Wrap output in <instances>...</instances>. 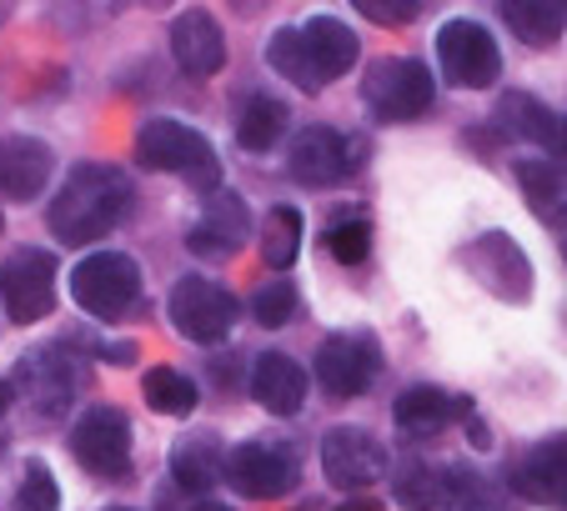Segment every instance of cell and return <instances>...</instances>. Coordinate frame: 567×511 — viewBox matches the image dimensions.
<instances>
[{
	"label": "cell",
	"mask_w": 567,
	"mask_h": 511,
	"mask_svg": "<svg viewBox=\"0 0 567 511\" xmlns=\"http://www.w3.org/2000/svg\"><path fill=\"white\" fill-rule=\"evenodd\" d=\"M563 255H567V236H563Z\"/></svg>",
	"instance_id": "cell-39"
},
{
	"label": "cell",
	"mask_w": 567,
	"mask_h": 511,
	"mask_svg": "<svg viewBox=\"0 0 567 511\" xmlns=\"http://www.w3.org/2000/svg\"><path fill=\"white\" fill-rule=\"evenodd\" d=\"M51 146L35 136H6L0 140V196L11 201H35L51 181Z\"/></svg>",
	"instance_id": "cell-17"
},
{
	"label": "cell",
	"mask_w": 567,
	"mask_h": 511,
	"mask_svg": "<svg viewBox=\"0 0 567 511\" xmlns=\"http://www.w3.org/2000/svg\"><path fill=\"white\" fill-rule=\"evenodd\" d=\"M547 150H553L547 160H553V166L563 170V166H567V116H557V121H553V136H547Z\"/></svg>",
	"instance_id": "cell-35"
},
{
	"label": "cell",
	"mask_w": 567,
	"mask_h": 511,
	"mask_svg": "<svg viewBox=\"0 0 567 511\" xmlns=\"http://www.w3.org/2000/svg\"><path fill=\"white\" fill-rule=\"evenodd\" d=\"M362 101L377 121H417L432 111V71L412 55H382L362 81Z\"/></svg>",
	"instance_id": "cell-4"
},
{
	"label": "cell",
	"mask_w": 567,
	"mask_h": 511,
	"mask_svg": "<svg viewBox=\"0 0 567 511\" xmlns=\"http://www.w3.org/2000/svg\"><path fill=\"white\" fill-rule=\"evenodd\" d=\"M16 507L21 511H55L61 507V487H55L51 467H41V461H31L21 477V491H16Z\"/></svg>",
	"instance_id": "cell-33"
},
{
	"label": "cell",
	"mask_w": 567,
	"mask_h": 511,
	"mask_svg": "<svg viewBox=\"0 0 567 511\" xmlns=\"http://www.w3.org/2000/svg\"><path fill=\"white\" fill-rule=\"evenodd\" d=\"M126 211H131V181L116 166H106V160H86V166H75L61 181L45 221H51L55 241L86 246L116 231L126 221Z\"/></svg>",
	"instance_id": "cell-1"
},
{
	"label": "cell",
	"mask_w": 567,
	"mask_h": 511,
	"mask_svg": "<svg viewBox=\"0 0 567 511\" xmlns=\"http://www.w3.org/2000/svg\"><path fill=\"white\" fill-rule=\"evenodd\" d=\"M136 160L146 170H166V176H182L196 191H216L221 186V160H216L212 140L202 131H192L186 121L156 116L136 131Z\"/></svg>",
	"instance_id": "cell-2"
},
{
	"label": "cell",
	"mask_w": 567,
	"mask_h": 511,
	"mask_svg": "<svg viewBox=\"0 0 567 511\" xmlns=\"http://www.w3.org/2000/svg\"><path fill=\"white\" fill-rule=\"evenodd\" d=\"M503 21L513 25V35L533 51L553 45L567 25V6L563 0H503Z\"/></svg>",
	"instance_id": "cell-24"
},
{
	"label": "cell",
	"mask_w": 567,
	"mask_h": 511,
	"mask_svg": "<svg viewBox=\"0 0 567 511\" xmlns=\"http://www.w3.org/2000/svg\"><path fill=\"white\" fill-rule=\"evenodd\" d=\"M11 392H21L35 416L55 421V416H65V406L75 401V392H81V372H75V362L65 356V346H41V352L21 356Z\"/></svg>",
	"instance_id": "cell-10"
},
{
	"label": "cell",
	"mask_w": 567,
	"mask_h": 511,
	"mask_svg": "<svg viewBox=\"0 0 567 511\" xmlns=\"http://www.w3.org/2000/svg\"><path fill=\"white\" fill-rule=\"evenodd\" d=\"M357 150L362 146H352L342 131L307 126V131H297V140H291L287 170H291V181H301V186H337V181H347V176L362 166Z\"/></svg>",
	"instance_id": "cell-12"
},
{
	"label": "cell",
	"mask_w": 567,
	"mask_h": 511,
	"mask_svg": "<svg viewBox=\"0 0 567 511\" xmlns=\"http://www.w3.org/2000/svg\"><path fill=\"white\" fill-rule=\"evenodd\" d=\"M247 201L231 191H212V201H206L202 221L186 231V246H192L196 255H206V261H231L236 251H241V241H247Z\"/></svg>",
	"instance_id": "cell-15"
},
{
	"label": "cell",
	"mask_w": 567,
	"mask_h": 511,
	"mask_svg": "<svg viewBox=\"0 0 567 511\" xmlns=\"http://www.w3.org/2000/svg\"><path fill=\"white\" fill-rule=\"evenodd\" d=\"M221 467H226V451L212 431L182 437L172 447V477H176V487H186V491H212L216 481H221Z\"/></svg>",
	"instance_id": "cell-22"
},
{
	"label": "cell",
	"mask_w": 567,
	"mask_h": 511,
	"mask_svg": "<svg viewBox=\"0 0 567 511\" xmlns=\"http://www.w3.org/2000/svg\"><path fill=\"white\" fill-rule=\"evenodd\" d=\"M166 311H172V326L182 331L186 341H196V346H216V341L236 326V296L226 286H216V281H206V277L176 281Z\"/></svg>",
	"instance_id": "cell-7"
},
{
	"label": "cell",
	"mask_w": 567,
	"mask_h": 511,
	"mask_svg": "<svg viewBox=\"0 0 567 511\" xmlns=\"http://www.w3.org/2000/svg\"><path fill=\"white\" fill-rule=\"evenodd\" d=\"M337 511H382V501L377 497H352V501H342Z\"/></svg>",
	"instance_id": "cell-36"
},
{
	"label": "cell",
	"mask_w": 567,
	"mask_h": 511,
	"mask_svg": "<svg viewBox=\"0 0 567 511\" xmlns=\"http://www.w3.org/2000/svg\"><path fill=\"white\" fill-rule=\"evenodd\" d=\"M321 471L342 491H367L372 481H382L386 451L362 426H332V431L321 437Z\"/></svg>",
	"instance_id": "cell-13"
},
{
	"label": "cell",
	"mask_w": 567,
	"mask_h": 511,
	"mask_svg": "<svg viewBox=\"0 0 567 511\" xmlns=\"http://www.w3.org/2000/svg\"><path fill=\"white\" fill-rule=\"evenodd\" d=\"M172 55L186 75H216L226 65V35L212 11H182L172 21Z\"/></svg>",
	"instance_id": "cell-16"
},
{
	"label": "cell",
	"mask_w": 567,
	"mask_h": 511,
	"mask_svg": "<svg viewBox=\"0 0 567 511\" xmlns=\"http://www.w3.org/2000/svg\"><path fill=\"white\" fill-rule=\"evenodd\" d=\"M517 186H523L527 206H533L543 221H553V216L563 211V201H567L563 170H557L547 156H523V160H517Z\"/></svg>",
	"instance_id": "cell-27"
},
{
	"label": "cell",
	"mask_w": 567,
	"mask_h": 511,
	"mask_svg": "<svg viewBox=\"0 0 567 511\" xmlns=\"http://www.w3.org/2000/svg\"><path fill=\"white\" fill-rule=\"evenodd\" d=\"M297 31H301V45H307L321 81H337V75H347L357 65V35L347 21H337V15H311Z\"/></svg>",
	"instance_id": "cell-21"
},
{
	"label": "cell",
	"mask_w": 567,
	"mask_h": 511,
	"mask_svg": "<svg viewBox=\"0 0 567 511\" xmlns=\"http://www.w3.org/2000/svg\"><path fill=\"white\" fill-rule=\"evenodd\" d=\"M467 416H472L467 396H452V392H442V386H412V392H402V401H396V426L412 431V437H432V431H442V426H452V421H467Z\"/></svg>",
	"instance_id": "cell-20"
},
{
	"label": "cell",
	"mask_w": 567,
	"mask_h": 511,
	"mask_svg": "<svg viewBox=\"0 0 567 511\" xmlns=\"http://www.w3.org/2000/svg\"><path fill=\"white\" fill-rule=\"evenodd\" d=\"M467 267H472V277H477L482 286L493 291V296H503V301H527L533 296V267H527L523 246H517L507 231L477 236L472 251H467Z\"/></svg>",
	"instance_id": "cell-14"
},
{
	"label": "cell",
	"mask_w": 567,
	"mask_h": 511,
	"mask_svg": "<svg viewBox=\"0 0 567 511\" xmlns=\"http://www.w3.org/2000/svg\"><path fill=\"white\" fill-rule=\"evenodd\" d=\"M377 372H382V352H377V341L367 331H337L317 346V382L337 401L362 396L377 382Z\"/></svg>",
	"instance_id": "cell-8"
},
{
	"label": "cell",
	"mask_w": 567,
	"mask_h": 511,
	"mask_svg": "<svg viewBox=\"0 0 567 511\" xmlns=\"http://www.w3.org/2000/svg\"><path fill=\"white\" fill-rule=\"evenodd\" d=\"M0 301H6V316L16 326H31V321L51 316L55 306V255L41 246H25V251L6 255L0 267Z\"/></svg>",
	"instance_id": "cell-6"
},
{
	"label": "cell",
	"mask_w": 567,
	"mask_h": 511,
	"mask_svg": "<svg viewBox=\"0 0 567 511\" xmlns=\"http://www.w3.org/2000/svg\"><path fill=\"white\" fill-rule=\"evenodd\" d=\"M221 481L251 501H277L297 487V461L271 441H241L236 451H226Z\"/></svg>",
	"instance_id": "cell-11"
},
{
	"label": "cell",
	"mask_w": 567,
	"mask_h": 511,
	"mask_svg": "<svg viewBox=\"0 0 567 511\" xmlns=\"http://www.w3.org/2000/svg\"><path fill=\"white\" fill-rule=\"evenodd\" d=\"M392 497L402 501L408 511H437L452 501V481L442 467H432V461L422 457H408L402 467L392 471Z\"/></svg>",
	"instance_id": "cell-23"
},
{
	"label": "cell",
	"mask_w": 567,
	"mask_h": 511,
	"mask_svg": "<svg viewBox=\"0 0 567 511\" xmlns=\"http://www.w3.org/2000/svg\"><path fill=\"white\" fill-rule=\"evenodd\" d=\"M71 296L86 316L121 321L141 296V267L121 251H91L86 261L71 271Z\"/></svg>",
	"instance_id": "cell-3"
},
{
	"label": "cell",
	"mask_w": 567,
	"mask_h": 511,
	"mask_svg": "<svg viewBox=\"0 0 567 511\" xmlns=\"http://www.w3.org/2000/svg\"><path fill=\"white\" fill-rule=\"evenodd\" d=\"M251 396L271 416H297L301 401H307V372H301V362H291L287 352L257 356V366H251Z\"/></svg>",
	"instance_id": "cell-19"
},
{
	"label": "cell",
	"mask_w": 567,
	"mask_h": 511,
	"mask_svg": "<svg viewBox=\"0 0 567 511\" xmlns=\"http://www.w3.org/2000/svg\"><path fill=\"white\" fill-rule=\"evenodd\" d=\"M251 316H257L267 331L287 326V321L297 316V286H291V281H267V286L251 296Z\"/></svg>",
	"instance_id": "cell-31"
},
{
	"label": "cell",
	"mask_w": 567,
	"mask_h": 511,
	"mask_svg": "<svg viewBox=\"0 0 567 511\" xmlns=\"http://www.w3.org/2000/svg\"><path fill=\"white\" fill-rule=\"evenodd\" d=\"M357 11L377 25H408V21L422 15V6L417 0H357Z\"/></svg>",
	"instance_id": "cell-34"
},
{
	"label": "cell",
	"mask_w": 567,
	"mask_h": 511,
	"mask_svg": "<svg viewBox=\"0 0 567 511\" xmlns=\"http://www.w3.org/2000/svg\"><path fill=\"white\" fill-rule=\"evenodd\" d=\"M196 511H226V507H196Z\"/></svg>",
	"instance_id": "cell-38"
},
{
	"label": "cell",
	"mask_w": 567,
	"mask_h": 511,
	"mask_svg": "<svg viewBox=\"0 0 567 511\" xmlns=\"http://www.w3.org/2000/svg\"><path fill=\"white\" fill-rule=\"evenodd\" d=\"M71 457L91 471V477H126L131 471V421L116 406H91L81 421L71 426Z\"/></svg>",
	"instance_id": "cell-9"
},
{
	"label": "cell",
	"mask_w": 567,
	"mask_h": 511,
	"mask_svg": "<svg viewBox=\"0 0 567 511\" xmlns=\"http://www.w3.org/2000/svg\"><path fill=\"white\" fill-rule=\"evenodd\" d=\"M287 121L291 116L277 96H251L241 106V116H236V140L247 150H271L281 140V131H287Z\"/></svg>",
	"instance_id": "cell-28"
},
{
	"label": "cell",
	"mask_w": 567,
	"mask_h": 511,
	"mask_svg": "<svg viewBox=\"0 0 567 511\" xmlns=\"http://www.w3.org/2000/svg\"><path fill=\"white\" fill-rule=\"evenodd\" d=\"M111 511H131V507H111Z\"/></svg>",
	"instance_id": "cell-40"
},
{
	"label": "cell",
	"mask_w": 567,
	"mask_h": 511,
	"mask_svg": "<svg viewBox=\"0 0 567 511\" xmlns=\"http://www.w3.org/2000/svg\"><path fill=\"white\" fill-rule=\"evenodd\" d=\"M497 116H503V126L507 131H517V136H527V140H543L547 146V136H553V111H543L533 96H507L503 106H497Z\"/></svg>",
	"instance_id": "cell-30"
},
{
	"label": "cell",
	"mask_w": 567,
	"mask_h": 511,
	"mask_svg": "<svg viewBox=\"0 0 567 511\" xmlns=\"http://www.w3.org/2000/svg\"><path fill=\"white\" fill-rule=\"evenodd\" d=\"M437 65L457 91H487L503 75V51L477 21H447L437 31Z\"/></svg>",
	"instance_id": "cell-5"
},
{
	"label": "cell",
	"mask_w": 567,
	"mask_h": 511,
	"mask_svg": "<svg viewBox=\"0 0 567 511\" xmlns=\"http://www.w3.org/2000/svg\"><path fill=\"white\" fill-rule=\"evenodd\" d=\"M141 396H146V406L156 416H192L196 401H202L196 382L192 376H182L176 366H151L146 382H141Z\"/></svg>",
	"instance_id": "cell-25"
},
{
	"label": "cell",
	"mask_w": 567,
	"mask_h": 511,
	"mask_svg": "<svg viewBox=\"0 0 567 511\" xmlns=\"http://www.w3.org/2000/svg\"><path fill=\"white\" fill-rule=\"evenodd\" d=\"M513 491L537 507H567V437L533 447L513 467Z\"/></svg>",
	"instance_id": "cell-18"
},
{
	"label": "cell",
	"mask_w": 567,
	"mask_h": 511,
	"mask_svg": "<svg viewBox=\"0 0 567 511\" xmlns=\"http://www.w3.org/2000/svg\"><path fill=\"white\" fill-rule=\"evenodd\" d=\"M11 396H16V392H11V382H0V416L11 411Z\"/></svg>",
	"instance_id": "cell-37"
},
{
	"label": "cell",
	"mask_w": 567,
	"mask_h": 511,
	"mask_svg": "<svg viewBox=\"0 0 567 511\" xmlns=\"http://www.w3.org/2000/svg\"><path fill=\"white\" fill-rule=\"evenodd\" d=\"M261 255H267L271 271H287L301 255V216L291 206H271L267 221H261Z\"/></svg>",
	"instance_id": "cell-29"
},
{
	"label": "cell",
	"mask_w": 567,
	"mask_h": 511,
	"mask_svg": "<svg viewBox=\"0 0 567 511\" xmlns=\"http://www.w3.org/2000/svg\"><path fill=\"white\" fill-rule=\"evenodd\" d=\"M327 251L342 261V267H362L367 251H372V226L367 221H337L327 231Z\"/></svg>",
	"instance_id": "cell-32"
},
{
	"label": "cell",
	"mask_w": 567,
	"mask_h": 511,
	"mask_svg": "<svg viewBox=\"0 0 567 511\" xmlns=\"http://www.w3.org/2000/svg\"><path fill=\"white\" fill-rule=\"evenodd\" d=\"M267 65L281 75V81L297 85V91H321V85H327L317 75V65H311V55H307V45H301L297 25H281V31L267 41Z\"/></svg>",
	"instance_id": "cell-26"
}]
</instances>
